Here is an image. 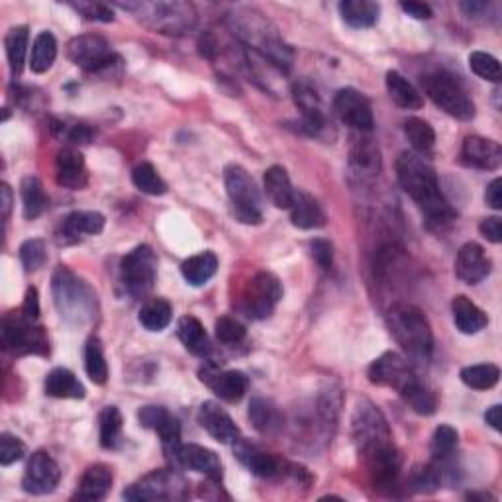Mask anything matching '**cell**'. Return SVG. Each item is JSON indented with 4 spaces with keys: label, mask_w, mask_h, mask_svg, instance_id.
<instances>
[{
    "label": "cell",
    "mask_w": 502,
    "mask_h": 502,
    "mask_svg": "<svg viewBox=\"0 0 502 502\" xmlns=\"http://www.w3.org/2000/svg\"><path fill=\"white\" fill-rule=\"evenodd\" d=\"M351 424H354V440L373 485L381 493H391L399 485L402 457L392 442L387 418L375 404L361 401Z\"/></svg>",
    "instance_id": "6da1fadb"
},
{
    "label": "cell",
    "mask_w": 502,
    "mask_h": 502,
    "mask_svg": "<svg viewBox=\"0 0 502 502\" xmlns=\"http://www.w3.org/2000/svg\"><path fill=\"white\" fill-rule=\"evenodd\" d=\"M397 177L404 192L416 202L430 228L444 230L455 220V210L444 197L434 167L416 152H402L397 159Z\"/></svg>",
    "instance_id": "7a4b0ae2"
},
{
    "label": "cell",
    "mask_w": 502,
    "mask_h": 502,
    "mask_svg": "<svg viewBox=\"0 0 502 502\" xmlns=\"http://www.w3.org/2000/svg\"><path fill=\"white\" fill-rule=\"evenodd\" d=\"M387 326L394 341L414 361H428L434 349V334L428 318L418 306L397 303L389 308Z\"/></svg>",
    "instance_id": "3957f363"
},
{
    "label": "cell",
    "mask_w": 502,
    "mask_h": 502,
    "mask_svg": "<svg viewBox=\"0 0 502 502\" xmlns=\"http://www.w3.org/2000/svg\"><path fill=\"white\" fill-rule=\"evenodd\" d=\"M53 303L59 316L71 326L89 324L96 316V295L69 267L59 265L51 279Z\"/></svg>",
    "instance_id": "277c9868"
},
{
    "label": "cell",
    "mask_w": 502,
    "mask_h": 502,
    "mask_svg": "<svg viewBox=\"0 0 502 502\" xmlns=\"http://www.w3.org/2000/svg\"><path fill=\"white\" fill-rule=\"evenodd\" d=\"M233 20H236V26L233 28H236L238 38L243 40L248 48H253L265 61H269L277 69L286 71L291 67V48L277 36V31L267 20L261 18V14H238Z\"/></svg>",
    "instance_id": "5b68a950"
},
{
    "label": "cell",
    "mask_w": 502,
    "mask_h": 502,
    "mask_svg": "<svg viewBox=\"0 0 502 502\" xmlns=\"http://www.w3.org/2000/svg\"><path fill=\"white\" fill-rule=\"evenodd\" d=\"M422 84L426 94L430 96V101L445 114H450L462 122H469L475 119V104L471 96L467 94L462 81L450 71L440 69L426 75L422 79Z\"/></svg>",
    "instance_id": "8992f818"
},
{
    "label": "cell",
    "mask_w": 502,
    "mask_h": 502,
    "mask_svg": "<svg viewBox=\"0 0 502 502\" xmlns=\"http://www.w3.org/2000/svg\"><path fill=\"white\" fill-rule=\"evenodd\" d=\"M137 14L142 22L162 34H185L197 22V13L187 3H126L119 4Z\"/></svg>",
    "instance_id": "52a82bcc"
},
{
    "label": "cell",
    "mask_w": 502,
    "mask_h": 502,
    "mask_svg": "<svg viewBox=\"0 0 502 502\" xmlns=\"http://www.w3.org/2000/svg\"><path fill=\"white\" fill-rule=\"evenodd\" d=\"M224 183H226V190L236 218L242 224H250V226L261 224V195L248 171L240 165H228L226 171H224Z\"/></svg>",
    "instance_id": "ba28073f"
},
{
    "label": "cell",
    "mask_w": 502,
    "mask_h": 502,
    "mask_svg": "<svg viewBox=\"0 0 502 502\" xmlns=\"http://www.w3.org/2000/svg\"><path fill=\"white\" fill-rule=\"evenodd\" d=\"M126 500H183L189 497V483L173 469H157L128 487Z\"/></svg>",
    "instance_id": "9c48e42d"
},
{
    "label": "cell",
    "mask_w": 502,
    "mask_h": 502,
    "mask_svg": "<svg viewBox=\"0 0 502 502\" xmlns=\"http://www.w3.org/2000/svg\"><path fill=\"white\" fill-rule=\"evenodd\" d=\"M3 346L6 351H13L16 356H46L49 351V341L44 328L31 322L22 313L8 314L3 320Z\"/></svg>",
    "instance_id": "30bf717a"
},
{
    "label": "cell",
    "mask_w": 502,
    "mask_h": 502,
    "mask_svg": "<svg viewBox=\"0 0 502 502\" xmlns=\"http://www.w3.org/2000/svg\"><path fill=\"white\" fill-rule=\"evenodd\" d=\"M120 275L128 295L144 298L157 279V258L154 250L149 245H137L122 260Z\"/></svg>",
    "instance_id": "8fae6325"
},
{
    "label": "cell",
    "mask_w": 502,
    "mask_h": 502,
    "mask_svg": "<svg viewBox=\"0 0 502 502\" xmlns=\"http://www.w3.org/2000/svg\"><path fill=\"white\" fill-rule=\"evenodd\" d=\"M283 298L279 277L269 271H260L243 291V313L253 320L269 318Z\"/></svg>",
    "instance_id": "7c38bea8"
},
{
    "label": "cell",
    "mask_w": 502,
    "mask_h": 502,
    "mask_svg": "<svg viewBox=\"0 0 502 502\" xmlns=\"http://www.w3.org/2000/svg\"><path fill=\"white\" fill-rule=\"evenodd\" d=\"M67 56L75 66L91 73L109 69L114 66V61H119L109 41L96 34L73 38L67 46Z\"/></svg>",
    "instance_id": "4fadbf2b"
},
{
    "label": "cell",
    "mask_w": 502,
    "mask_h": 502,
    "mask_svg": "<svg viewBox=\"0 0 502 502\" xmlns=\"http://www.w3.org/2000/svg\"><path fill=\"white\" fill-rule=\"evenodd\" d=\"M233 454H236L240 462L248 467L255 477H261V479H275V477H283V475L298 477V473H296L298 467L285 463L283 459L261 450L260 445H253L250 442L240 440V437L233 442Z\"/></svg>",
    "instance_id": "5bb4252c"
},
{
    "label": "cell",
    "mask_w": 502,
    "mask_h": 502,
    "mask_svg": "<svg viewBox=\"0 0 502 502\" xmlns=\"http://www.w3.org/2000/svg\"><path fill=\"white\" fill-rule=\"evenodd\" d=\"M293 101L296 109L303 112V130L308 136L322 137L332 124L326 119L322 101H320V94L314 89V84L306 79H298L293 84Z\"/></svg>",
    "instance_id": "9a60e30c"
},
{
    "label": "cell",
    "mask_w": 502,
    "mask_h": 502,
    "mask_svg": "<svg viewBox=\"0 0 502 502\" xmlns=\"http://www.w3.org/2000/svg\"><path fill=\"white\" fill-rule=\"evenodd\" d=\"M334 110L338 119L351 130L369 134L375 126L369 101L356 89H341L334 96Z\"/></svg>",
    "instance_id": "2e32d148"
},
{
    "label": "cell",
    "mask_w": 502,
    "mask_h": 502,
    "mask_svg": "<svg viewBox=\"0 0 502 502\" xmlns=\"http://www.w3.org/2000/svg\"><path fill=\"white\" fill-rule=\"evenodd\" d=\"M61 479V469L56 459L48 452L40 450L30 457L26 473L22 479V489L30 495H48L56 490Z\"/></svg>",
    "instance_id": "e0dca14e"
},
{
    "label": "cell",
    "mask_w": 502,
    "mask_h": 502,
    "mask_svg": "<svg viewBox=\"0 0 502 502\" xmlns=\"http://www.w3.org/2000/svg\"><path fill=\"white\" fill-rule=\"evenodd\" d=\"M367 377L373 384L379 387H389L394 391H402L416 377L409 361L394 351H384L375 361L371 363Z\"/></svg>",
    "instance_id": "ac0fdd59"
},
{
    "label": "cell",
    "mask_w": 502,
    "mask_h": 502,
    "mask_svg": "<svg viewBox=\"0 0 502 502\" xmlns=\"http://www.w3.org/2000/svg\"><path fill=\"white\" fill-rule=\"evenodd\" d=\"M169 462L175 467L190 469V471L207 475L210 480L222 479L220 457L215 452H210L207 447L197 444H181L177 450L169 455Z\"/></svg>",
    "instance_id": "d6986e66"
},
{
    "label": "cell",
    "mask_w": 502,
    "mask_h": 502,
    "mask_svg": "<svg viewBox=\"0 0 502 502\" xmlns=\"http://www.w3.org/2000/svg\"><path fill=\"white\" fill-rule=\"evenodd\" d=\"M349 167L359 181H369L379 177L381 171V152L375 140H371L367 134L357 132L351 136L349 145Z\"/></svg>",
    "instance_id": "ffe728a7"
},
{
    "label": "cell",
    "mask_w": 502,
    "mask_h": 502,
    "mask_svg": "<svg viewBox=\"0 0 502 502\" xmlns=\"http://www.w3.org/2000/svg\"><path fill=\"white\" fill-rule=\"evenodd\" d=\"M200 381L207 383L218 399L226 402H240L248 392V377L242 371H220L215 365L200 369Z\"/></svg>",
    "instance_id": "44dd1931"
},
{
    "label": "cell",
    "mask_w": 502,
    "mask_h": 502,
    "mask_svg": "<svg viewBox=\"0 0 502 502\" xmlns=\"http://www.w3.org/2000/svg\"><path fill=\"white\" fill-rule=\"evenodd\" d=\"M137 420L147 430L162 437L163 452L169 457L181 445V424L163 407H144L137 410Z\"/></svg>",
    "instance_id": "7402d4cb"
},
{
    "label": "cell",
    "mask_w": 502,
    "mask_h": 502,
    "mask_svg": "<svg viewBox=\"0 0 502 502\" xmlns=\"http://www.w3.org/2000/svg\"><path fill=\"white\" fill-rule=\"evenodd\" d=\"M197 418L200 428L207 430V434L215 437L220 444H233L240 437V428L236 422H233L232 416L215 401L202 402Z\"/></svg>",
    "instance_id": "603a6c76"
},
{
    "label": "cell",
    "mask_w": 502,
    "mask_h": 502,
    "mask_svg": "<svg viewBox=\"0 0 502 502\" xmlns=\"http://www.w3.org/2000/svg\"><path fill=\"white\" fill-rule=\"evenodd\" d=\"M490 269H493V263H490L489 255L479 243L467 242L459 248L455 258V275L459 281L467 285H477L487 279Z\"/></svg>",
    "instance_id": "cb8c5ba5"
},
{
    "label": "cell",
    "mask_w": 502,
    "mask_h": 502,
    "mask_svg": "<svg viewBox=\"0 0 502 502\" xmlns=\"http://www.w3.org/2000/svg\"><path fill=\"white\" fill-rule=\"evenodd\" d=\"M463 163L483 171H497L502 163V147L498 142L489 137L469 136L462 147Z\"/></svg>",
    "instance_id": "d4e9b609"
},
{
    "label": "cell",
    "mask_w": 502,
    "mask_h": 502,
    "mask_svg": "<svg viewBox=\"0 0 502 502\" xmlns=\"http://www.w3.org/2000/svg\"><path fill=\"white\" fill-rule=\"evenodd\" d=\"M56 179L59 187L81 190L89 183V171L81 152L73 147H63L56 159Z\"/></svg>",
    "instance_id": "484cf974"
},
{
    "label": "cell",
    "mask_w": 502,
    "mask_h": 502,
    "mask_svg": "<svg viewBox=\"0 0 502 502\" xmlns=\"http://www.w3.org/2000/svg\"><path fill=\"white\" fill-rule=\"evenodd\" d=\"M110 487H112V469L109 465L96 463L91 465L87 471L83 473L77 493L73 495V498L87 500V502L102 500L106 495H109Z\"/></svg>",
    "instance_id": "4316f807"
},
{
    "label": "cell",
    "mask_w": 502,
    "mask_h": 502,
    "mask_svg": "<svg viewBox=\"0 0 502 502\" xmlns=\"http://www.w3.org/2000/svg\"><path fill=\"white\" fill-rule=\"evenodd\" d=\"M291 210V222L293 226L301 230H318L326 226V215L322 207L318 205V200L308 195V192L298 190L295 192V200Z\"/></svg>",
    "instance_id": "83f0119b"
},
{
    "label": "cell",
    "mask_w": 502,
    "mask_h": 502,
    "mask_svg": "<svg viewBox=\"0 0 502 502\" xmlns=\"http://www.w3.org/2000/svg\"><path fill=\"white\" fill-rule=\"evenodd\" d=\"M452 313H454V322L459 332L465 336L479 334L480 330H485L489 324L487 314L480 308L463 295H457L452 301Z\"/></svg>",
    "instance_id": "f1b7e54d"
},
{
    "label": "cell",
    "mask_w": 502,
    "mask_h": 502,
    "mask_svg": "<svg viewBox=\"0 0 502 502\" xmlns=\"http://www.w3.org/2000/svg\"><path fill=\"white\" fill-rule=\"evenodd\" d=\"M263 185L267 197L271 198L273 205L277 208H291L295 200V189L291 183V177H288L286 169L281 165H273L265 171L263 175Z\"/></svg>",
    "instance_id": "f546056e"
},
{
    "label": "cell",
    "mask_w": 502,
    "mask_h": 502,
    "mask_svg": "<svg viewBox=\"0 0 502 502\" xmlns=\"http://www.w3.org/2000/svg\"><path fill=\"white\" fill-rule=\"evenodd\" d=\"M44 391L51 399H84L83 383L75 377V373L66 367H56L48 373Z\"/></svg>",
    "instance_id": "4dcf8cb0"
},
{
    "label": "cell",
    "mask_w": 502,
    "mask_h": 502,
    "mask_svg": "<svg viewBox=\"0 0 502 502\" xmlns=\"http://www.w3.org/2000/svg\"><path fill=\"white\" fill-rule=\"evenodd\" d=\"M106 218L94 210H77L63 220V236L67 240H81L84 236H99L104 230Z\"/></svg>",
    "instance_id": "1f68e13d"
},
{
    "label": "cell",
    "mask_w": 502,
    "mask_h": 502,
    "mask_svg": "<svg viewBox=\"0 0 502 502\" xmlns=\"http://www.w3.org/2000/svg\"><path fill=\"white\" fill-rule=\"evenodd\" d=\"M177 336L192 356L205 357L210 354V341L205 326L195 316H183L177 324Z\"/></svg>",
    "instance_id": "d6a6232c"
},
{
    "label": "cell",
    "mask_w": 502,
    "mask_h": 502,
    "mask_svg": "<svg viewBox=\"0 0 502 502\" xmlns=\"http://www.w3.org/2000/svg\"><path fill=\"white\" fill-rule=\"evenodd\" d=\"M218 271V258L212 251H202L192 255L181 265V275L192 286H202L208 283Z\"/></svg>",
    "instance_id": "836d02e7"
},
{
    "label": "cell",
    "mask_w": 502,
    "mask_h": 502,
    "mask_svg": "<svg viewBox=\"0 0 502 502\" xmlns=\"http://www.w3.org/2000/svg\"><path fill=\"white\" fill-rule=\"evenodd\" d=\"M387 91L391 101L401 106L404 110H418L422 109L424 99L422 94L414 89V84L402 77L399 71H389L387 73Z\"/></svg>",
    "instance_id": "e575fe53"
},
{
    "label": "cell",
    "mask_w": 502,
    "mask_h": 502,
    "mask_svg": "<svg viewBox=\"0 0 502 502\" xmlns=\"http://www.w3.org/2000/svg\"><path fill=\"white\" fill-rule=\"evenodd\" d=\"M339 14L344 18V22L351 28H371L379 20L381 6L377 3H369V0H346L339 3Z\"/></svg>",
    "instance_id": "d590c367"
},
{
    "label": "cell",
    "mask_w": 502,
    "mask_h": 502,
    "mask_svg": "<svg viewBox=\"0 0 502 502\" xmlns=\"http://www.w3.org/2000/svg\"><path fill=\"white\" fill-rule=\"evenodd\" d=\"M250 420L253 428L265 436H273L283 430V414L271 401L253 399L250 404Z\"/></svg>",
    "instance_id": "8d00e7d4"
},
{
    "label": "cell",
    "mask_w": 502,
    "mask_h": 502,
    "mask_svg": "<svg viewBox=\"0 0 502 502\" xmlns=\"http://www.w3.org/2000/svg\"><path fill=\"white\" fill-rule=\"evenodd\" d=\"M20 195H22V208H24L26 220H36L38 216L44 215L49 205V198L38 177L34 175L24 177L22 185H20Z\"/></svg>",
    "instance_id": "74e56055"
},
{
    "label": "cell",
    "mask_w": 502,
    "mask_h": 502,
    "mask_svg": "<svg viewBox=\"0 0 502 502\" xmlns=\"http://www.w3.org/2000/svg\"><path fill=\"white\" fill-rule=\"evenodd\" d=\"M140 324L147 332H162L173 320V306L165 298H149L140 308Z\"/></svg>",
    "instance_id": "f35d334b"
},
{
    "label": "cell",
    "mask_w": 502,
    "mask_h": 502,
    "mask_svg": "<svg viewBox=\"0 0 502 502\" xmlns=\"http://www.w3.org/2000/svg\"><path fill=\"white\" fill-rule=\"evenodd\" d=\"M57 57V40L51 31H40L31 46V56H30V69L41 75L48 73L53 66V61Z\"/></svg>",
    "instance_id": "ab89813d"
},
{
    "label": "cell",
    "mask_w": 502,
    "mask_h": 502,
    "mask_svg": "<svg viewBox=\"0 0 502 502\" xmlns=\"http://www.w3.org/2000/svg\"><path fill=\"white\" fill-rule=\"evenodd\" d=\"M399 394L416 414L432 416L437 410L436 394L428 387H424L418 377H414Z\"/></svg>",
    "instance_id": "60d3db41"
},
{
    "label": "cell",
    "mask_w": 502,
    "mask_h": 502,
    "mask_svg": "<svg viewBox=\"0 0 502 502\" xmlns=\"http://www.w3.org/2000/svg\"><path fill=\"white\" fill-rule=\"evenodd\" d=\"M28 40H30L28 26L10 28L6 38H4L8 63H10V69H13L14 75L22 73V69H24L26 53H28Z\"/></svg>",
    "instance_id": "b9f144b4"
},
{
    "label": "cell",
    "mask_w": 502,
    "mask_h": 502,
    "mask_svg": "<svg viewBox=\"0 0 502 502\" xmlns=\"http://www.w3.org/2000/svg\"><path fill=\"white\" fill-rule=\"evenodd\" d=\"M463 384L473 391H489L493 389L500 379V369L493 363H480V365H469L463 367L459 373Z\"/></svg>",
    "instance_id": "7bdbcfd3"
},
{
    "label": "cell",
    "mask_w": 502,
    "mask_h": 502,
    "mask_svg": "<svg viewBox=\"0 0 502 502\" xmlns=\"http://www.w3.org/2000/svg\"><path fill=\"white\" fill-rule=\"evenodd\" d=\"M84 369L94 384H104L109 381V363H106L99 338H91L84 346Z\"/></svg>",
    "instance_id": "ee69618b"
},
{
    "label": "cell",
    "mask_w": 502,
    "mask_h": 502,
    "mask_svg": "<svg viewBox=\"0 0 502 502\" xmlns=\"http://www.w3.org/2000/svg\"><path fill=\"white\" fill-rule=\"evenodd\" d=\"M402 130H404V136H407V140L410 142V145H412L416 154L422 155L426 152H430V149L436 144L434 128L426 120L416 119V116H412V119H409V120H404Z\"/></svg>",
    "instance_id": "f6af8a7d"
},
{
    "label": "cell",
    "mask_w": 502,
    "mask_h": 502,
    "mask_svg": "<svg viewBox=\"0 0 502 502\" xmlns=\"http://www.w3.org/2000/svg\"><path fill=\"white\" fill-rule=\"evenodd\" d=\"M122 414L116 407H104L99 416L101 428V445L104 450H114L119 447L122 437Z\"/></svg>",
    "instance_id": "bcb514c9"
},
{
    "label": "cell",
    "mask_w": 502,
    "mask_h": 502,
    "mask_svg": "<svg viewBox=\"0 0 502 502\" xmlns=\"http://www.w3.org/2000/svg\"><path fill=\"white\" fill-rule=\"evenodd\" d=\"M132 183L137 190L145 192L152 197H162L167 192V183L157 173V169L152 163H140L132 171Z\"/></svg>",
    "instance_id": "7dc6e473"
},
{
    "label": "cell",
    "mask_w": 502,
    "mask_h": 502,
    "mask_svg": "<svg viewBox=\"0 0 502 502\" xmlns=\"http://www.w3.org/2000/svg\"><path fill=\"white\" fill-rule=\"evenodd\" d=\"M469 67H471L477 77L490 83H498L502 77L498 59L485 51H473L471 56H469Z\"/></svg>",
    "instance_id": "c3c4849f"
},
{
    "label": "cell",
    "mask_w": 502,
    "mask_h": 502,
    "mask_svg": "<svg viewBox=\"0 0 502 502\" xmlns=\"http://www.w3.org/2000/svg\"><path fill=\"white\" fill-rule=\"evenodd\" d=\"M20 261L28 273L40 271L48 261V250L44 240H28L20 245Z\"/></svg>",
    "instance_id": "681fc988"
},
{
    "label": "cell",
    "mask_w": 502,
    "mask_h": 502,
    "mask_svg": "<svg viewBox=\"0 0 502 502\" xmlns=\"http://www.w3.org/2000/svg\"><path fill=\"white\" fill-rule=\"evenodd\" d=\"M457 442H459V434L455 428H452V426L447 424L437 426L432 436V455L436 459L450 457L455 452Z\"/></svg>",
    "instance_id": "f907efd6"
},
{
    "label": "cell",
    "mask_w": 502,
    "mask_h": 502,
    "mask_svg": "<svg viewBox=\"0 0 502 502\" xmlns=\"http://www.w3.org/2000/svg\"><path fill=\"white\" fill-rule=\"evenodd\" d=\"M26 455V445L20 437L13 434H3L0 436V465H13Z\"/></svg>",
    "instance_id": "816d5d0a"
},
{
    "label": "cell",
    "mask_w": 502,
    "mask_h": 502,
    "mask_svg": "<svg viewBox=\"0 0 502 502\" xmlns=\"http://www.w3.org/2000/svg\"><path fill=\"white\" fill-rule=\"evenodd\" d=\"M215 330H216V338L222 341V344H240V341L245 338L243 324H240L238 320H233L230 316L218 318Z\"/></svg>",
    "instance_id": "f5cc1de1"
},
{
    "label": "cell",
    "mask_w": 502,
    "mask_h": 502,
    "mask_svg": "<svg viewBox=\"0 0 502 502\" xmlns=\"http://www.w3.org/2000/svg\"><path fill=\"white\" fill-rule=\"evenodd\" d=\"M410 485L414 490H420V493H428V490H436L440 487V471L432 465H424L414 469L410 475Z\"/></svg>",
    "instance_id": "db71d44e"
},
{
    "label": "cell",
    "mask_w": 502,
    "mask_h": 502,
    "mask_svg": "<svg viewBox=\"0 0 502 502\" xmlns=\"http://www.w3.org/2000/svg\"><path fill=\"white\" fill-rule=\"evenodd\" d=\"M69 6L73 10H77L83 18L92 20V22H112L114 20L112 8L101 3H73Z\"/></svg>",
    "instance_id": "11a10c76"
},
{
    "label": "cell",
    "mask_w": 502,
    "mask_h": 502,
    "mask_svg": "<svg viewBox=\"0 0 502 502\" xmlns=\"http://www.w3.org/2000/svg\"><path fill=\"white\" fill-rule=\"evenodd\" d=\"M311 250H313V258L314 261L322 267L324 271H328L330 267L334 263V250H332V243L328 240H314L311 242Z\"/></svg>",
    "instance_id": "9f6ffc18"
},
{
    "label": "cell",
    "mask_w": 502,
    "mask_h": 502,
    "mask_svg": "<svg viewBox=\"0 0 502 502\" xmlns=\"http://www.w3.org/2000/svg\"><path fill=\"white\" fill-rule=\"evenodd\" d=\"M479 232L483 233L490 243H500L502 242V222L498 216H489L479 224Z\"/></svg>",
    "instance_id": "6f0895ef"
},
{
    "label": "cell",
    "mask_w": 502,
    "mask_h": 502,
    "mask_svg": "<svg viewBox=\"0 0 502 502\" xmlns=\"http://www.w3.org/2000/svg\"><path fill=\"white\" fill-rule=\"evenodd\" d=\"M20 313H22L28 320H31V322H38V318H40V298H38L36 286H30L28 291H26L24 303H22V308H20Z\"/></svg>",
    "instance_id": "680465c9"
},
{
    "label": "cell",
    "mask_w": 502,
    "mask_h": 502,
    "mask_svg": "<svg viewBox=\"0 0 502 502\" xmlns=\"http://www.w3.org/2000/svg\"><path fill=\"white\" fill-rule=\"evenodd\" d=\"M485 202L493 210H502V179L497 177L489 183L485 190Z\"/></svg>",
    "instance_id": "91938a15"
},
{
    "label": "cell",
    "mask_w": 502,
    "mask_h": 502,
    "mask_svg": "<svg viewBox=\"0 0 502 502\" xmlns=\"http://www.w3.org/2000/svg\"><path fill=\"white\" fill-rule=\"evenodd\" d=\"M401 10L416 20H430L434 16L432 8L424 3H401Z\"/></svg>",
    "instance_id": "94428289"
},
{
    "label": "cell",
    "mask_w": 502,
    "mask_h": 502,
    "mask_svg": "<svg viewBox=\"0 0 502 502\" xmlns=\"http://www.w3.org/2000/svg\"><path fill=\"white\" fill-rule=\"evenodd\" d=\"M67 137L73 144H89L92 140V130L84 124H75L69 130Z\"/></svg>",
    "instance_id": "6125c7cd"
},
{
    "label": "cell",
    "mask_w": 502,
    "mask_h": 502,
    "mask_svg": "<svg viewBox=\"0 0 502 502\" xmlns=\"http://www.w3.org/2000/svg\"><path fill=\"white\" fill-rule=\"evenodd\" d=\"M485 422H487L495 432H500V430H502V409L498 407V404H495V407H490V409L485 412Z\"/></svg>",
    "instance_id": "be15d7a7"
},
{
    "label": "cell",
    "mask_w": 502,
    "mask_h": 502,
    "mask_svg": "<svg viewBox=\"0 0 502 502\" xmlns=\"http://www.w3.org/2000/svg\"><path fill=\"white\" fill-rule=\"evenodd\" d=\"M0 207H3V218L6 220L10 216V210H13V190L6 183L0 185Z\"/></svg>",
    "instance_id": "e7e4bbea"
}]
</instances>
